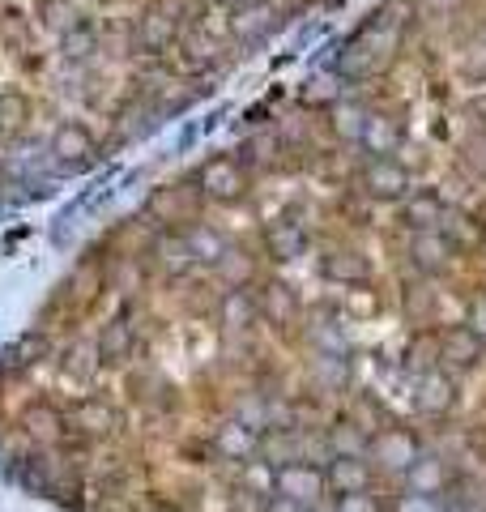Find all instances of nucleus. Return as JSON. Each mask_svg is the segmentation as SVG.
I'll return each instance as SVG.
<instances>
[{
  "label": "nucleus",
  "instance_id": "29",
  "mask_svg": "<svg viewBox=\"0 0 486 512\" xmlns=\"http://www.w3.org/2000/svg\"><path fill=\"white\" fill-rule=\"evenodd\" d=\"M184 244H188V256H192L197 265H218V256L226 252V239H222L214 227H201V222L184 231Z\"/></svg>",
  "mask_w": 486,
  "mask_h": 512
},
{
  "label": "nucleus",
  "instance_id": "41",
  "mask_svg": "<svg viewBox=\"0 0 486 512\" xmlns=\"http://www.w3.org/2000/svg\"><path fill=\"white\" fill-rule=\"evenodd\" d=\"M469 111H474V120H482V124H486V94H478V99L469 103Z\"/></svg>",
  "mask_w": 486,
  "mask_h": 512
},
{
  "label": "nucleus",
  "instance_id": "1",
  "mask_svg": "<svg viewBox=\"0 0 486 512\" xmlns=\"http://www.w3.org/2000/svg\"><path fill=\"white\" fill-rule=\"evenodd\" d=\"M273 495H282V500L312 512L324 495H329L324 466H316V461H290V466H278L273 470Z\"/></svg>",
  "mask_w": 486,
  "mask_h": 512
},
{
  "label": "nucleus",
  "instance_id": "8",
  "mask_svg": "<svg viewBox=\"0 0 486 512\" xmlns=\"http://www.w3.org/2000/svg\"><path fill=\"white\" fill-rule=\"evenodd\" d=\"M133 39H137L141 52H150V56L167 52V47L180 39V18H171V5H150V9H145L141 18H137Z\"/></svg>",
  "mask_w": 486,
  "mask_h": 512
},
{
  "label": "nucleus",
  "instance_id": "21",
  "mask_svg": "<svg viewBox=\"0 0 486 512\" xmlns=\"http://www.w3.org/2000/svg\"><path fill=\"white\" fill-rule=\"evenodd\" d=\"M256 436H261V431H252L248 423L231 419V423H222L214 431V448L222 453V461H248V457H256Z\"/></svg>",
  "mask_w": 486,
  "mask_h": 512
},
{
  "label": "nucleus",
  "instance_id": "23",
  "mask_svg": "<svg viewBox=\"0 0 486 512\" xmlns=\"http://www.w3.org/2000/svg\"><path fill=\"white\" fill-rule=\"evenodd\" d=\"M214 274H218V282L226 286V291H239V286H248L256 278V256L226 244V252L218 256V265H214Z\"/></svg>",
  "mask_w": 486,
  "mask_h": 512
},
{
  "label": "nucleus",
  "instance_id": "42",
  "mask_svg": "<svg viewBox=\"0 0 486 512\" xmlns=\"http://www.w3.org/2000/svg\"><path fill=\"white\" fill-rule=\"evenodd\" d=\"M218 5H226V9L235 13V9H243V5H248V0H218Z\"/></svg>",
  "mask_w": 486,
  "mask_h": 512
},
{
  "label": "nucleus",
  "instance_id": "40",
  "mask_svg": "<svg viewBox=\"0 0 486 512\" xmlns=\"http://www.w3.org/2000/svg\"><path fill=\"white\" fill-rule=\"evenodd\" d=\"M265 512H307V508H299V504L282 500V495H273V500H269V508H265Z\"/></svg>",
  "mask_w": 486,
  "mask_h": 512
},
{
  "label": "nucleus",
  "instance_id": "11",
  "mask_svg": "<svg viewBox=\"0 0 486 512\" xmlns=\"http://www.w3.org/2000/svg\"><path fill=\"white\" fill-rule=\"evenodd\" d=\"M410 261H414V269H423L427 278L444 274V269L452 265V239L444 231H414V239H410Z\"/></svg>",
  "mask_w": 486,
  "mask_h": 512
},
{
  "label": "nucleus",
  "instance_id": "5",
  "mask_svg": "<svg viewBox=\"0 0 486 512\" xmlns=\"http://www.w3.org/2000/svg\"><path fill=\"white\" fill-rule=\"evenodd\" d=\"M145 214H150L158 227H184V222H197V192H188V184H167L154 188L145 197Z\"/></svg>",
  "mask_w": 486,
  "mask_h": 512
},
{
  "label": "nucleus",
  "instance_id": "15",
  "mask_svg": "<svg viewBox=\"0 0 486 512\" xmlns=\"http://www.w3.org/2000/svg\"><path fill=\"white\" fill-rule=\"evenodd\" d=\"M256 457H261L269 470L290 466V461H303L299 457V436L290 427H265L261 436H256Z\"/></svg>",
  "mask_w": 486,
  "mask_h": 512
},
{
  "label": "nucleus",
  "instance_id": "39",
  "mask_svg": "<svg viewBox=\"0 0 486 512\" xmlns=\"http://www.w3.org/2000/svg\"><path fill=\"white\" fill-rule=\"evenodd\" d=\"M469 163L478 171H486V141H474V146H469Z\"/></svg>",
  "mask_w": 486,
  "mask_h": 512
},
{
  "label": "nucleus",
  "instance_id": "4",
  "mask_svg": "<svg viewBox=\"0 0 486 512\" xmlns=\"http://www.w3.org/2000/svg\"><path fill=\"white\" fill-rule=\"evenodd\" d=\"M418 453H423V444H418V436L414 431H405V427H384V431H376V436L367 440V457L376 461L380 470L405 474L418 461Z\"/></svg>",
  "mask_w": 486,
  "mask_h": 512
},
{
  "label": "nucleus",
  "instance_id": "34",
  "mask_svg": "<svg viewBox=\"0 0 486 512\" xmlns=\"http://www.w3.org/2000/svg\"><path fill=\"white\" fill-rule=\"evenodd\" d=\"M393 512H448L440 504V495H423V491H405L401 500L393 504Z\"/></svg>",
  "mask_w": 486,
  "mask_h": 512
},
{
  "label": "nucleus",
  "instance_id": "38",
  "mask_svg": "<svg viewBox=\"0 0 486 512\" xmlns=\"http://www.w3.org/2000/svg\"><path fill=\"white\" fill-rule=\"evenodd\" d=\"M469 329L474 333H486V299L474 303V316H469Z\"/></svg>",
  "mask_w": 486,
  "mask_h": 512
},
{
  "label": "nucleus",
  "instance_id": "10",
  "mask_svg": "<svg viewBox=\"0 0 486 512\" xmlns=\"http://www.w3.org/2000/svg\"><path fill=\"white\" fill-rule=\"evenodd\" d=\"M435 346H440V363L461 367V372L482 359V333H474L469 325H448L440 338H435Z\"/></svg>",
  "mask_w": 486,
  "mask_h": 512
},
{
  "label": "nucleus",
  "instance_id": "43",
  "mask_svg": "<svg viewBox=\"0 0 486 512\" xmlns=\"http://www.w3.org/2000/svg\"><path fill=\"white\" fill-rule=\"evenodd\" d=\"M0 205H5V201H0Z\"/></svg>",
  "mask_w": 486,
  "mask_h": 512
},
{
  "label": "nucleus",
  "instance_id": "30",
  "mask_svg": "<svg viewBox=\"0 0 486 512\" xmlns=\"http://www.w3.org/2000/svg\"><path fill=\"white\" fill-rule=\"evenodd\" d=\"M329 124H333V133L350 141V146H359V137H363V128H367V111L359 103H346V99H337L333 111H329Z\"/></svg>",
  "mask_w": 486,
  "mask_h": 512
},
{
  "label": "nucleus",
  "instance_id": "13",
  "mask_svg": "<svg viewBox=\"0 0 486 512\" xmlns=\"http://www.w3.org/2000/svg\"><path fill=\"white\" fill-rule=\"evenodd\" d=\"M256 308H261V316L269 320V325H278V329H286V325H295V316H299V291L290 282H265V291H261V299H256Z\"/></svg>",
  "mask_w": 486,
  "mask_h": 512
},
{
  "label": "nucleus",
  "instance_id": "37",
  "mask_svg": "<svg viewBox=\"0 0 486 512\" xmlns=\"http://www.w3.org/2000/svg\"><path fill=\"white\" fill-rule=\"evenodd\" d=\"M337 512H380V504H376V495H367V491H350L337 500Z\"/></svg>",
  "mask_w": 486,
  "mask_h": 512
},
{
  "label": "nucleus",
  "instance_id": "32",
  "mask_svg": "<svg viewBox=\"0 0 486 512\" xmlns=\"http://www.w3.org/2000/svg\"><path fill=\"white\" fill-rule=\"evenodd\" d=\"M158 261L167 265L171 274H175V269H188V265H192V256H188L184 235H162V239H158Z\"/></svg>",
  "mask_w": 486,
  "mask_h": 512
},
{
  "label": "nucleus",
  "instance_id": "35",
  "mask_svg": "<svg viewBox=\"0 0 486 512\" xmlns=\"http://www.w3.org/2000/svg\"><path fill=\"white\" fill-rule=\"evenodd\" d=\"M90 52H94V30H90V22H81L73 35H64V56L81 60V56H90Z\"/></svg>",
  "mask_w": 486,
  "mask_h": 512
},
{
  "label": "nucleus",
  "instance_id": "28",
  "mask_svg": "<svg viewBox=\"0 0 486 512\" xmlns=\"http://www.w3.org/2000/svg\"><path fill=\"white\" fill-rule=\"evenodd\" d=\"M329 457H367V431H363V423H350V419H342V423H333L329 427Z\"/></svg>",
  "mask_w": 486,
  "mask_h": 512
},
{
  "label": "nucleus",
  "instance_id": "24",
  "mask_svg": "<svg viewBox=\"0 0 486 512\" xmlns=\"http://www.w3.org/2000/svg\"><path fill=\"white\" fill-rule=\"evenodd\" d=\"M22 427L30 431V440H35V444H56L69 423H64V414H60V410H52L47 402H35V406H26Z\"/></svg>",
  "mask_w": 486,
  "mask_h": 512
},
{
  "label": "nucleus",
  "instance_id": "18",
  "mask_svg": "<svg viewBox=\"0 0 486 512\" xmlns=\"http://www.w3.org/2000/svg\"><path fill=\"white\" fill-rule=\"evenodd\" d=\"M320 274L337 286H359L367 278V256L354 248H333L320 256Z\"/></svg>",
  "mask_w": 486,
  "mask_h": 512
},
{
  "label": "nucleus",
  "instance_id": "16",
  "mask_svg": "<svg viewBox=\"0 0 486 512\" xmlns=\"http://www.w3.org/2000/svg\"><path fill=\"white\" fill-rule=\"evenodd\" d=\"M401 218L410 222L414 231H440V218H444V201H440V192H431V188H418V192H405L401 197Z\"/></svg>",
  "mask_w": 486,
  "mask_h": 512
},
{
  "label": "nucleus",
  "instance_id": "3",
  "mask_svg": "<svg viewBox=\"0 0 486 512\" xmlns=\"http://www.w3.org/2000/svg\"><path fill=\"white\" fill-rule=\"evenodd\" d=\"M197 192L209 201L235 205L248 197V171H243L239 158H209V163L197 171Z\"/></svg>",
  "mask_w": 486,
  "mask_h": 512
},
{
  "label": "nucleus",
  "instance_id": "2",
  "mask_svg": "<svg viewBox=\"0 0 486 512\" xmlns=\"http://www.w3.org/2000/svg\"><path fill=\"white\" fill-rule=\"evenodd\" d=\"M47 154H52V163L64 171H86V167H94V158H99V141H94L86 124L64 120L52 133V141H47Z\"/></svg>",
  "mask_w": 486,
  "mask_h": 512
},
{
  "label": "nucleus",
  "instance_id": "7",
  "mask_svg": "<svg viewBox=\"0 0 486 512\" xmlns=\"http://www.w3.org/2000/svg\"><path fill=\"white\" fill-rule=\"evenodd\" d=\"M69 427H77V436L86 440H107L120 431V410L103 402V397H81L69 410Z\"/></svg>",
  "mask_w": 486,
  "mask_h": 512
},
{
  "label": "nucleus",
  "instance_id": "36",
  "mask_svg": "<svg viewBox=\"0 0 486 512\" xmlns=\"http://www.w3.org/2000/svg\"><path fill=\"white\" fill-rule=\"evenodd\" d=\"M269 500H273V495L256 491V487H235V495H231L235 512H265V508H269Z\"/></svg>",
  "mask_w": 486,
  "mask_h": 512
},
{
  "label": "nucleus",
  "instance_id": "27",
  "mask_svg": "<svg viewBox=\"0 0 486 512\" xmlns=\"http://www.w3.org/2000/svg\"><path fill=\"white\" fill-rule=\"evenodd\" d=\"M312 380L320 384L324 393H342L350 384V359L346 355H329V350H320L312 359Z\"/></svg>",
  "mask_w": 486,
  "mask_h": 512
},
{
  "label": "nucleus",
  "instance_id": "26",
  "mask_svg": "<svg viewBox=\"0 0 486 512\" xmlns=\"http://www.w3.org/2000/svg\"><path fill=\"white\" fill-rule=\"evenodd\" d=\"M359 146L371 154V158H393V146H397V124L380 116V111H367V128L359 137Z\"/></svg>",
  "mask_w": 486,
  "mask_h": 512
},
{
  "label": "nucleus",
  "instance_id": "12",
  "mask_svg": "<svg viewBox=\"0 0 486 512\" xmlns=\"http://www.w3.org/2000/svg\"><path fill=\"white\" fill-rule=\"evenodd\" d=\"M414 402L423 414H431V419H440V414L452 410V402H457V384H452L448 372H440V367H431V372L418 376V393Z\"/></svg>",
  "mask_w": 486,
  "mask_h": 512
},
{
  "label": "nucleus",
  "instance_id": "31",
  "mask_svg": "<svg viewBox=\"0 0 486 512\" xmlns=\"http://www.w3.org/2000/svg\"><path fill=\"white\" fill-rule=\"evenodd\" d=\"M26 116H30V103H26V94L18 90H0V133H22L26 128Z\"/></svg>",
  "mask_w": 486,
  "mask_h": 512
},
{
  "label": "nucleus",
  "instance_id": "9",
  "mask_svg": "<svg viewBox=\"0 0 486 512\" xmlns=\"http://www.w3.org/2000/svg\"><path fill=\"white\" fill-rule=\"evenodd\" d=\"M363 192L376 201H401L410 192V175L393 158H367L363 167Z\"/></svg>",
  "mask_w": 486,
  "mask_h": 512
},
{
  "label": "nucleus",
  "instance_id": "19",
  "mask_svg": "<svg viewBox=\"0 0 486 512\" xmlns=\"http://www.w3.org/2000/svg\"><path fill=\"white\" fill-rule=\"evenodd\" d=\"M94 355H99V363H103V367L124 363L128 355H133V325H128L124 316L107 320V325L99 329V342H94Z\"/></svg>",
  "mask_w": 486,
  "mask_h": 512
},
{
  "label": "nucleus",
  "instance_id": "14",
  "mask_svg": "<svg viewBox=\"0 0 486 512\" xmlns=\"http://www.w3.org/2000/svg\"><path fill=\"white\" fill-rule=\"evenodd\" d=\"M256 316H261V308H256V295L248 291V286L226 291L218 299V325H222V333H248L256 325Z\"/></svg>",
  "mask_w": 486,
  "mask_h": 512
},
{
  "label": "nucleus",
  "instance_id": "33",
  "mask_svg": "<svg viewBox=\"0 0 486 512\" xmlns=\"http://www.w3.org/2000/svg\"><path fill=\"white\" fill-rule=\"evenodd\" d=\"M94 363H99V355L86 346H73L69 350V359H64V376H73V380H86L94 372Z\"/></svg>",
  "mask_w": 486,
  "mask_h": 512
},
{
  "label": "nucleus",
  "instance_id": "25",
  "mask_svg": "<svg viewBox=\"0 0 486 512\" xmlns=\"http://www.w3.org/2000/svg\"><path fill=\"white\" fill-rule=\"evenodd\" d=\"M405 483H410V491L440 495L448 487V466H444L440 457H431V453H418V461L405 470Z\"/></svg>",
  "mask_w": 486,
  "mask_h": 512
},
{
  "label": "nucleus",
  "instance_id": "17",
  "mask_svg": "<svg viewBox=\"0 0 486 512\" xmlns=\"http://www.w3.org/2000/svg\"><path fill=\"white\" fill-rule=\"evenodd\" d=\"M324 478H329V491L337 495H350V491H367V478H371V461L359 457H329L324 466Z\"/></svg>",
  "mask_w": 486,
  "mask_h": 512
},
{
  "label": "nucleus",
  "instance_id": "22",
  "mask_svg": "<svg viewBox=\"0 0 486 512\" xmlns=\"http://www.w3.org/2000/svg\"><path fill=\"white\" fill-rule=\"evenodd\" d=\"M265 248H269L273 261H295V256L307 248V235H303L299 222H290V218L269 222L265 227Z\"/></svg>",
  "mask_w": 486,
  "mask_h": 512
},
{
  "label": "nucleus",
  "instance_id": "20",
  "mask_svg": "<svg viewBox=\"0 0 486 512\" xmlns=\"http://www.w3.org/2000/svg\"><path fill=\"white\" fill-rule=\"evenodd\" d=\"M35 13H39V26L47 30V35H56V39L73 35V30L86 22V13H81L77 0H39Z\"/></svg>",
  "mask_w": 486,
  "mask_h": 512
},
{
  "label": "nucleus",
  "instance_id": "6",
  "mask_svg": "<svg viewBox=\"0 0 486 512\" xmlns=\"http://www.w3.org/2000/svg\"><path fill=\"white\" fill-rule=\"evenodd\" d=\"M278 30H282V13L273 9L269 0H248V5L235 9V18H231V35L243 47H265Z\"/></svg>",
  "mask_w": 486,
  "mask_h": 512
}]
</instances>
